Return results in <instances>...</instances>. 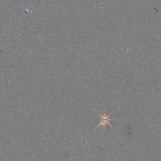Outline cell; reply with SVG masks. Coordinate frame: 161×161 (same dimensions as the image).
<instances>
[{"mask_svg":"<svg viewBox=\"0 0 161 161\" xmlns=\"http://www.w3.org/2000/svg\"><path fill=\"white\" fill-rule=\"evenodd\" d=\"M98 114L100 116V123L98 124L97 127L100 126H103L104 128H106V125H109L110 126H111V125L109 123V121L112 120V119L109 118V116H110L109 114L107 115L106 114V112H104L103 113V114H100L99 113Z\"/></svg>","mask_w":161,"mask_h":161,"instance_id":"cell-1","label":"cell"}]
</instances>
